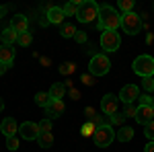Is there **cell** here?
<instances>
[{
  "mask_svg": "<svg viewBox=\"0 0 154 152\" xmlns=\"http://www.w3.org/2000/svg\"><path fill=\"white\" fill-rule=\"evenodd\" d=\"M97 29H101V31H117L119 27H121V17H119V12L113 8V6H101V11H99V21H97Z\"/></svg>",
  "mask_w": 154,
  "mask_h": 152,
  "instance_id": "6da1fadb",
  "label": "cell"
},
{
  "mask_svg": "<svg viewBox=\"0 0 154 152\" xmlns=\"http://www.w3.org/2000/svg\"><path fill=\"white\" fill-rule=\"evenodd\" d=\"M99 11L101 6L93 2V0H86V2H80V8H78V14L76 19L80 23H97L99 21Z\"/></svg>",
  "mask_w": 154,
  "mask_h": 152,
  "instance_id": "7a4b0ae2",
  "label": "cell"
},
{
  "mask_svg": "<svg viewBox=\"0 0 154 152\" xmlns=\"http://www.w3.org/2000/svg\"><path fill=\"white\" fill-rule=\"evenodd\" d=\"M134 72L138 74V76H154V58L152 56H148V54H144V56H138V58L134 60Z\"/></svg>",
  "mask_w": 154,
  "mask_h": 152,
  "instance_id": "3957f363",
  "label": "cell"
},
{
  "mask_svg": "<svg viewBox=\"0 0 154 152\" xmlns=\"http://www.w3.org/2000/svg\"><path fill=\"white\" fill-rule=\"evenodd\" d=\"M111 70V62L105 54H95L91 58V64H88V72L93 76H105L107 72Z\"/></svg>",
  "mask_w": 154,
  "mask_h": 152,
  "instance_id": "277c9868",
  "label": "cell"
},
{
  "mask_svg": "<svg viewBox=\"0 0 154 152\" xmlns=\"http://www.w3.org/2000/svg\"><path fill=\"white\" fill-rule=\"evenodd\" d=\"M121 29H123V33H128V35L140 33V29H142L140 17H138L136 12H125V14H121Z\"/></svg>",
  "mask_w": 154,
  "mask_h": 152,
  "instance_id": "5b68a950",
  "label": "cell"
},
{
  "mask_svg": "<svg viewBox=\"0 0 154 152\" xmlns=\"http://www.w3.org/2000/svg\"><path fill=\"white\" fill-rule=\"evenodd\" d=\"M93 140H95V146L97 148H107L111 142L115 140V132L111 126H103V128H97L95 136H93Z\"/></svg>",
  "mask_w": 154,
  "mask_h": 152,
  "instance_id": "8992f818",
  "label": "cell"
},
{
  "mask_svg": "<svg viewBox=\"0 0 154 152\" xmlns=\"http://www.w3.org/2000/svg\"><path fill=\"white\" fill-rule=\"evenodd\" d=\"M121 45V37L117 31H103L101 33V47L105 51H117Z\"/></svg>",
  "mask_w": 154,
  "mask_h": 152,
  "instance_id": "52a82bcc",
  "label": "cell"
},
{
  "mask_svg": "<svg viewBox=\"0 0 154 152\" xmlns=\"http://www.w3.org/2000/svg\"><path fill=\"white\" fill-rule=\"evenodd\" d=\"M119 109V97L117 95H105L103 99H101V111H103V115H113V113H117Z\"/></svg>",
  "mask_w": 154,
  "mask_h": 152,
  "instance_id": "ba28073f",
  "label": "cell"
},
{
  "mask_svg": "<svg viewBox=\"0 0 154 152\" xmlns=\"http://www.w3.org/2000/svg\"><path fill=\"white\" fill-rule=\"evenodd\" d=\"M19 134L23 136V140H37L39 138V126L33 121H23L19 126Z\"/></svg>",
  "mask_w": 154,
  "mask_h": 152,
  "instance_id": "9c48e42d",
  "label": "cell"
},
{
  "mask_svg": "<svg viewBox=\"0 0 154 152\" xmlns=\"http://www.w3.org/2000/svg\"><path fill=\"white\" fill-rule=\"evenodd\" d=\"M138 97H140V93H138V86L136 84H125L121 88V93H119V99H121L123 105H134V101Z\"/></svg>",
  "mask_w": 154,
  "mask_h": 152,
  "instance_id": "30bf717a",
  "label": "cell"
},
{
  "mask_svg": "<svg viewBox=\"0 0 154 152\" xmlns=\"http://www.w3.org/2000/svg\"><path fill=\"white\" fill-rule=\"evenodd\" d=\"M64 109H66L64 101H62V99H54V101L45 107V115H48V119H54V117L62 115V113H64Z\"/></svg>",
  "mask_w": 154,
  "mask_h": 152,
  "instance_id": "8fae6325",
  "label": "cell"
},
{
  "mask_svg": "<svg viewBox=\"0 0 154 152\" xmlns=\"http://www.w3.org/2000/svg\"><path fill=\"white\" fill-rule=\"evenodd\" d=\"M64 8H60V6H51L48 12H45V19H48V23H54V25H64Z\"/></svg>",
  "mask_w": 154,
  "mask_h": 152,
  "instance_id": "7c38bea8",
  "label": "cell"
},
{
  "mask_svg": "<svg viewBox=\"0 0 154 152\" xmlns=\"http://www.w3.org/2000/svg\"><path fill=\"white\" fill-rule=\"evenodd\" d=\"M27 27H29V19L25 14H14L11 21V29H14L19 35L21 33H27Z\"/></svg>",
  "mask_w": 154,
  "mask_h": 152,
  "instance_id": "4fadbf2b",
  "label": "cell"
},
{
  "mask_svg": "<svg viewBox=\"0 0 154 152\" xmlns=\"http://www.w3.org/2000/svg\"><path fill=\"white\" fill-rule=\"evenodd\" d=\"M136 121H138V123H142V126H146V123L154 121V111H152V107H138Z\"/></svg>",
  "mask_w": 154,
  "mask_h": 152,
  "instance_id": "5bb4252c",
  "label": "cell"
},
{
  "mask_svg": "<svg viewBox=\"0 0 154 152\" xmlns=\"http://www.w3.org/2000/svg\"><path fill=\"white\" fill-rule=\"evenodd\" d=\"M0 132H2L6 138H12V136L19 132V126H17V121H14L12 117H6V119L0 123Z\"/></svg>",
  "mask_w": 154,
  "mask_h": 152,
  "instance_id": "9a60e30c",
  "label": "cell"
},
{
  "mask_svg": "<svg viewBox=\"0 0 154 152\" xmlns=\"http://www.w3.org/2000/svg\"><path fill=\"white\" fill-rule=\"evenodd\" d=\"M12 60H14L12 45H0V64H12Z\"/></svg>",
  "mask_w": 154,
  "mask_h": 152,
  "instance_id": "2e32d148",
  "label": "cell"
},
{
  "mask_svg": "<svg viewBox=\"0 0 154 152\" xmlns=\"http://www.w3.org/2000/svg\"><path fill=\"white\" fill-rule=\"evenodd\" d=\"M115 138H117L119 142H130L131 138H134V129H131L130 126H121L119 132H115Z\"/></svg>",
  "mask_w": 154,
  "mask_h": 152,
  "instance_id": "e0dca14e",
  "label": "cell"
},
{
  "mask_svg": "<svg viewBox=\"0 0 154 152\" xmlns=\"http://www.w3.org/2000/svg\"><path fill=\"white\" fill-rule=\"evenodd\" d=\"M17 39H19V33H17L14 29L8 27V29H4V31H2V45H12Z\"/></svg>",
  "mask_w": 154,
  "mask_h": 152,
  "instance_id": "ac0fdd59",
  "label": "cell"
},
{
  "mask_svg": "<svg viewBox=\"0 0 154 152\" xmlns=\"http://www.w3.org/2000/svg\"><path fill=\"white\" fill-rule=\"evenodd\" d=\"M64 95H66V86H64L62 82H56V84L49 88V97H51V99H64Z\"/></svg>",
  "mask_w": 154,
  "mask_h": 152,
  "instance_id": "d6986e66",
  "label": "cell"
},
{
  "mask_svg": "<svg viewBox=\"0 0 154 152\" xmlns=\"http://www.w3.org/2000/svg\"><path fill=\"white\" fill-rule=\"evenodd\" d=\"M78 8H80V2H78V0L68 2V4L64 6V14H66V17H76V14H78Z\"/></svg>",
  "mask_w": 154,
  "mask_h": 152,
  "instance_id": "ffe728a7",
  "label": "cell"
},
{
  "mask_svg": "<svg viewBox=\"0 0 154 152\" xmlns=\"http://www.w3.org/2000/svg\"><path fill=\"white\" fill-rule=\"evenodd\" d=\"M37 142H39V148H51L54 146V136L51 134H39Z\"/></svg>",
  "mask_w": 154,
  "mask_h": 152,
  "instance_id": "44dd1931",
  "label": "cell"
},
{
  "mask_svg": "<svg viewBox=\"0 0 154 152\" xmlns=\"http://www.w3.org/2000/svg\"><path fill=\"white\" fill-rule=\"evenodd\" d=\"M60 33H62V37H66V39H70V37H74L78 31H76V27L70 23H64L62 25V29H60Z\"/></svg>",
  "mask_w": 154,
  "mask_h": 152,
  "instance_id": "7402d4cb",
  "label": "cell"
},
{
  "mask_svg": "<svg viewBox=\"0 0 154 152\" xmlns=\"http://www.w3.org/2000/svg\"><path fill=\"white\" fill-rule=\"evenodd\" d=\"M51 101H54V99L49 97V93H37V95H35V103H37V105H41L43 109H45V107H48Z\"/></svg>",
  "mask_w": 154,
  "mask_h": 152,
  "instance_id": "603a6c76",
  "label": "cell"
},
{
  "mask_svg": "<svg viewBox=\"0 0 154 152\" xmlns=\"http://www.w3.org/2000/svg\"><path fill=\"white\" fill-rule=\"evenodd\" d=\"M74 70H76V64H72V62H64V64H60V68H58V72L64 74V76L74 74Z\"/></svg>",
  "mask_w": 154,
  "mask_h": 152,
  "instance_id": "cb8c5ba5",
  "label": "cell"
},
{
  "mask_svg": "<svg viewBox=\"0 0 154 152\" xmlns=\"http://www.w3.org/2000/svg\"><path fill=\"white\" fill-rule=\"evenodd\" d=\"M95 132H97V126L93 123V121H86L82 128H80V134H82L84 138H88V136H95Z\"/></svg>",
  "mask_w": 154,
  "mask_h": 152,
  "instance_id": "d4e9b609",
  "label": "cell"
},
{
  "mask_svg": "<svg viewBox=\"0 0 154 152\" xmlns=\"http://www.w3.org/2000/svg\"><path fill=\"white\" fill-rule=\"evenodd\" d=\"M93 123H95L97 128H103V126H111V117L109 115H97L93 119Z\"/></svg>",
  "mask_w": 154,
  "mask_h": 152,
  "instance_id": "484cf974",
  "label": "cell"
},
{
  "mask_svg": "<svg viewBox=\"0 0 154 152\" xmlns=\"http://www.w3.org/2000/svg\"><path fill=\"white\" fill-rule=\"evenodd\" d=\"M31 41H33V37H31V33H29V31H27V33H21V35H19V39H17V43H19V45H23V47L31 45Z\"/></svg>",
  "mask_w": 154,
  "mask_h": 152,
  "instance_id": "4316f807",
  "label": "cell"
},
{
  "mask_svg": "<svg viewBox=\"0 0 154 152\" xmlns=\"http://www.w3.org/2000/svg\"><path fill=\"white\" fill-rule=\"evenodd\" d=\"M119 8L121 12H134V0H119Z\"/></svg>",
  "mask_w": 154,
  "mask_h": 152,
  "instance_id": "83f0119b",
  "label": "cell"
},
{
  "mask_svg": "<svg viewBox=\"0 0 154 152\" xmlns=\"http://www.w3.org/2000/svg\"><path fill=\"white\" fill-rule=\"evenodd\" d=\"M37 126H39V134H51V119H43Z\"/></svg>",
  "mask_w": 154,
  "mask_h": 152,
  "instance_id": "f1b7e54d",
  "label": "cell"
},
{
  "mask_svg": "<svg viewBox=\"0 0 154 152\" xmlns=\"http://www.w3.org/2000/svg\"><path fill=\"white\" fill-rule=\"evenodd\" d=\"M142 86H144V91L154 93V76H146V78H142Z\"/></svg>",
  "mask_w": 154,
  "mask_h": 152,
  "instance_id": "f546056e",
  "label": "cell"
},
{
  "mask_svg": "<svg viewBox=\"0 0 154 152\" xmlns=\"http://www.w3.org/2000/svg\"><path fill=\"white\" fill-rule=\"evenodd\" d=\"M111 117V126H123V121H125V115L123 113H113V115H109Z\"/></svg>",
  "mask_w": 154,
  "mask_h": 152,
  "instance_id": "4dcf8cb0",
  "label": "cell"
},
{
  "mask_svg": "<svg viewBox=\"0 0 154 152\" xmlns=\"http://www.w3.org/2000/svg\"><path fill=\"white\" fill-rule=\"evenodd\" d=\"M152 105V97L150 95H140L138 97V107H150Z\"/></svg>",
  "mask_w": 154,
  "mask_h": 152,
  "instance_id": "1f68e13d",
  "label": "cell"
},
{
  "mask_svg": "<svg viewBox=\"0 0 154 152\" xmlns=\"http://www.w3.org/2000/svg\"><path fill=\"white\" fill-rule=\"evenodd\" d=\"M144 134H146V138L150 142H154V121H150V123L144 126Z\"/></svg>",
  "mask_w": 154,
  "mask_h": 152,
  "instance_id": "d6a6232c",
  "label": "cell"
},
{
  "mask_svg": "<svg viewBox=\"0 0 154 152\" xmlns=\"http://www.w3.org/2000/svg\"><path fill=\"white\" fill-rule=\"evenodd\" d=\"M6 148H8V150H17V148H19V138H17V136L6 138Z\"/></svg>",
  "mask_w": 154,
  "mask_h": 152,
  "instance_id": "836d02e7",
  "label": "cell"
},
{
  "mask_svg": "<svg viewBox=\"0 0 154 152\" xmlns=\"http://www.w3.org/2000/svg\"><path fill=\"white\" fill-rule=\"evenodd\" d=\"M136 113H138V107L125 105V109H123V115H125V117H136Z\"/></svg>",
  "mask_w": 154,
  "mask_h": 152,
  "instance_id": "e575fe53",
  "label": "cell"
},
{
  "mask_svg": "<svg viewBox=\"0 0 154 152\" xmlns=\"http://www.w3.org/2000/svg\"><path fill=\"white\" fill-rule=\"evenodd\" d=\"M82 82L86 86H93V84H95V76H93V74H82Z\"/></svg>",
  "mask_w": 154,
  "mask_h": 152,
  "instance_id": "d590c367",
  "label": "cell"
},
{
  "mask_svg": "<svg viewBox=\"0 0 154 152\" xmlns=\"http://www.w3.org/2000/svg\"><path fill=\"white\" fill-rule=\"evenodd\" d=\"M84 113H86V117H88V121H93L97 117V113H95V107H86L84 109Z\"/></svg>",
  "mask_w": 154,
  "mask_h": 152,
  "instance_id": "8d00e7d4",
  "label": "cell"
},
{
  "mask_svg": "<svg viewBox=\"0 0 154 152\" xmlns=\"http://www.w3.org/2000/svg\"><path fill=\"white\" fill-rule=\"evenodd\" d=\"M74 39H76L78 43H86V33H82V31H78V33L74 35Z\"/></svg>",
  "mask_w": 154,
  "mask_h": 152,
  "instance_id": "74e56055",
  "label": "cell"
},
{
  "mask_svg": "<svg viewBox=\"0 0 154 152\" xmlns=\"http://www.w3.org/2000/svg\"><path fill=\"white\" fill-rule=\"evenodd\" d=\"M68 93H70V97L74 99V101H78V99H80V91H76L74 86H72V88H68Z\"/></svg>",
  "mask_w": 154,
  "mask_h": 152,
  "instance_id": "f35d334b",
  "label": "cell"
},
{
  "mask_svg": "<svg viewBox=\"0 0 154 152\" xmlns=\"http://www.w3.org/2000/svg\"><path fill=\"white\" fill-rule=\"evenodd\" d=\"M144 152H154V142H148V144L144 146Z\"/></svg>",
  "mask_w": 154,
  "mask_h": 152,
  "instance_id": "ab89813d",
  "label": "cell"
},
{
  "mask_svg": "<svg viewBox=\"0 0 154 152\" xmlns=\"http://www.w3.org/2000/svg\"><path fill=\"white\" fill-rule=\"evenodd\" d=\"M12 64H0V76H2V74H4V72L8 70V68H11Z\"/></svg>",
  "mask_w": 154,
  "mask_h": 152,
  "instance_id": "60d3db41",
  "label": "cell"
},
{
  "mask_svg": "<svg viewBox=\"0 0 154 152\" xmlns=\"http://www.w3.org/2000/svg\"><path fill=\"white\" fill-rule=\"evenodd\" d=\"M4 111V101H2V97H0V113Z\"/></svg>",
  "mask_w": 154,
  "mask_h": 152,
  "instance_id": "b9f144b4",
  "label": "cell"
},
{
  "mask_svg": "<svg viewBox=\"0 0 154 152\" xmlns=\"http://www.w3.org/2000/svg\"><path fill=\"white\" fill-rule=\"evenodd\" d=\"M0 45H2V31H0Z\"/></svg>",
  "mask_w": 154,
  "mask_h": 152,
  "instance_id": "7bdbcfd3",
  "label": "cell"
},
{
  "mask_svg": "<svg viewBox=\"0 0 154 152\" xmlns=\"http://www.w3.org/2000/svg\"><path fill=\"white\" fill-rule=\"evenodd\" d=\"M150 107H152V111H154V99H152V105H150Z\"/></svg>",
  "mask_w": 154,
  "mask_h": 152,
  "instance_id": "ee69618b",
  "label": "cell"
},
{
  "mask_svg": "<svg viewBox=\"0 0 154 152\" xmlns=\"http://www.w3.org/2000/svg\"><path fill=\"white\" fill-rule=\"evenodd\" d=\"M0 17H2V12H0Z\"/></svg>",
  "mask_w": 154,
  "mask_h": 152,
  "instance_id": "f6af8a7d",
  "label": "cell"
}]
</instances>
